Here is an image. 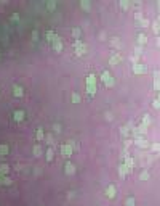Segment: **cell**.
<instances>
[{
    "mask_svg": "<svg viewBox=\"0 0 160 206\" xmlns=\"http://www.w3.org/2000/svg\"><path fill=\"white\" fill-rule=\"evenodd\" d=\"M5 155H8V146L0 145V156H5Z\"/></svg>",
    "mask_w": 160,
    "mask_h": 206,
    "instance_id": "obj_14",
    "label": "cell"
},
{
    "mask_svg": "<svg viewBox=\"0 0 160 206\" xmlns=\"http://www.w3.org/2000/svg\"><path fill=\"white\" fill-rule=\"evenodd\" d=\"M101 81L104 82V85H107V87H112V85H114V79L111 77V74H109L107 71H104V73L101 74Z\"/></svg>",
    "mask_w": 160,
    "mask_h": 206,
    "instance_id": "obj_1",
    "label": "cell"
},
{
    "mask_svg": "<svg viewBox=\"0 0 160 206\" xmlns=\"http://www.w3.org/2000/svg\"><path fill=\"white\" fill-rule=\"evenodd\" d=\"M125 161H127V168H130V169H131V168L134 166V163H133V159H131V158H127Z\"/></svg>",
    "mask_w": 160,
    "mask_h": 206,
    "instance_id": "obj_24",
    "label": "cell"
},
{
    "mask_svg": "<svg viewBox=\"0 0 160 206\" xmlns=\"http://www.w3.org/2000/svg\"><path fill=\"white\" fill-rule=\"evenodd\" d=\"M134 130H136L138 134H146V130H147V126H144V124H143V126H139V127H136Z\"/></svg>",
    "mask_w": 160,
    "mask_h": 206,
    "instance_id": "obj_16",
    "label": "cell"
},
{
    "mask_svg": "<svg viewBox=\"0 0 160 206\" xmlns=\"http://www.w3.org/2000/svg\"><path fill=\"white\" fill-rule=\"evenodd\" d=\"M42 139H43V130L37 129V140H42Z\"/></svg>",
    "mask_w": 160,
    "mask_h": 206,
    "instance_id": "obj_28",
    "label": "cell"
},
{
    "mask_svg": "<svg viewBox=\"0 0 160 206\" xmlns=\"http://www.w3.org/2000/svg\"><path fill=\"white\" fill-rule=\"evenodd\" d=\"M64 169H66V174H74V172H75L74 166H72L70 163H66V166H64Z\"/></svg>",
    "mask_w": 160,
    "mask_h": 206,
    "instance_id": "obj_10",
    "label": "cell"
},
{
    "mask_svg": "<svg viewBox=\"0 0 160 206\" xmlns=\"http://www.w3.org/2000/svg\"><path fill=\"white\" fill-rule=\"evenodd\" d=\"M143 124L144 126H149L150 124V116H149V114H146V116L143 118Z\"/></svg>",
    "mask_w": 160,
    "mask_h": 206,
    "instance_id": "obj_20",
    "label": "cell"
},
{
    "mask_svg": "<svg viewBox=\"0 0 160 206\" xmlns=\"http://www.w3.org/2000/svg\"><path fill=\"white\" fill-rule=\"evenodd\" d=\"M141 26H149V21H147V19H143V21H141Z\"/></svg>",
    "mask_w": 160,
    "mask_h": 206,
    "instance_id": "obj_36",
    "label": "cell"
},
{
    "mask_svg": "<svg viewBox=\"0 0 160 206\" xmlns=\"http://www.w3.org/2000/svg\"><path fill=\"white\" fill-rule=\"evenodd\" d=\"M10 168H8V164H0V174H8Z\"/></svg>",
    "mask_w": 160,
    "mask_h": 206,
    "instance_id": "obj_15",
    "label": "cell"
},
{
    "mask_svg": "<svg viewBox=\"0 0 160 206\" xmlns=\"http://www.w3.org/2000/svg\"><path fill=\"white\" fill-rule=\"evenodd\" d=\"M152 105H154V108H160V100H154Z\"/></svg>",
    "mask_w": 160,
    "mask_h": 206,
    "instance_id": "obj_35",
    "label": "cell"
},
{
    "mask_svg": "<svg viewBox=\"0 0 160 206\" xmlns=\"http://www.w3.org/2000/svg\"><path fill=\"white\" fill-rule=\"evenodd\" d=\"M152 150L154 151H160V145H152Z\"/></svg>",
    "mask_w": 160,
    "mask_h": 206,
    "instance_id": "obj_38",
    "label": "cell"
},
{
    "mask_svg": "<svg viewBox=\"0 0 160 206\" xmlns=\"http://www.w3.org/2000/svg\"><path fill=\"white\" fill-rule=\"evenodd\" d=\"M154 89L155 90H160V79H155L154 81Z\"/></svg>",
    "mask_w": 160,
    "mask_h": 206,
    "instance_id": "obj_29",
    "label": "cell"
},
{
    "mask_svg": "<svg viewBox=\"0 0 160 206\" xmlns=\"http://www.w3.org/2000/svg\"><path fill=\"white\" fill-rule=\"evenodd\" d=\"M13 95H15V97H22V89L19 85H13Z\"/></svg>",
    "mask_w": 160,
    "mask_h": 206,
    "instance_id": "obj_7",
    "label": "cell"
},
{
    "mask_svg": "<svg viewBox=\"0 0 160 206\" xmlns=\"http://www.w3.org/2000/svg\"><path fill=\"white\" fill-rule=\"evenodd\" d=\"M0 182H3L5 185H10V184H11V180L8 179V177H3V176H2V179H0Z\"/></svg>",
    "mask_w": 160,
    "mask_h": 206,
    "instance_id": "obj_27",
    "label": "cell"
},
{
    "mask_svg": "<svg viewBox=\"0 0 160 206\" xmlns=\"http://www.w3.org/2000/svg\"><path fill=\"white\" fill-rule=\"evenodd\" d=\"M95 82H96L95 74H90V76H88V79H86V85H95Z\"/></svg>",
    "mask_w": 160,
    "mask_h": 206,
    "instance_id": "obj_12",
    "label": "cell"
},
{
    "mask_svg": "<svg viewBox=\"0 0 160 206\" xmlns=\"http://www.w3.org/2000/svg\"><path fill=\"white\" fill-rule=\"evenodd\" d=\"M34 155H35V156H40V155H42V148H40L38 145L34 146Z\"/></svg>",
    "mask_w": 160,
    "mask_h": 206,
    "instance_id": "obj_19",
    "label": "cell"
},
{
    "mask_svg": "<svg viewBox=\"0 0 160 206\" xmlns=\"http://www.w3.org/2000/svg\"><path fill=\"white\" fill-rule=\"evenodd\" d=\"M136 143H138V146H141V148H146V146H149V142L146 140V139H143V137H138L136 139Z\"/></svg>",
    "mask_w": 160,
    "mask_h": 206,
    "instance_id": "obj_5",
    "label": "cell"
},
{
    "mask_svg": "<svg viewBox=\"0 0 160 206\" xmlns=\"http://www.w3.org/2000/svg\"><path fill=\"white\" fill-rule=\"evenodd\" d=\"M122 135H128V129L127 127H122Z\"/></svg>",
    "mask_w": 160,
    "mask_h": 206,
    "instance_id": "obj_37",
    "label": "cell"
},
{
    "mask_svg": "<svg viewBox=\"0 0 160 206\" xmlns=\"http://www.w3.org/2000/svg\"><path fill=\"white\" fill-rule=\"evenodd\" d=\"M125 206H134V200L131 198V196H128L127 201H125Z\"/></svg>",
    "mask_w": 160,
    "mask_h": 206,
    "instance_id": "obj_21",
    "label": "cell"
},
{
    "mask_svg": "<svg viewBox=\"0 0 160 206\" xmlns=\"http://www.w3.org/2000/svg\"><path fill=\"white\" fill-rule=\"evenodd\" d=\"M22 118H24V111H21V109L15 111V119L16 121H22Z\"/></svg>",
    "mask_w": 160,
    "mask_h": 206,
    "instance_id": "obj_11",
    "label": "cell"
},
{
    "mask_svg": "<svg viewBox=\"0 0 160 206\" xmlns=\"http://www.w3.org/2000/svg\"><path fill=\"white\" fill-rule=\"evenodd\" d=\"M32 37H34V39L38 37V32H37V31H34V32H32Z\"/></svg>",
    "mask_w": 160,
    "mask_h": 206,
    "instance_id": "obj_39",
    "label": "cell"
},
{
    "mask_svg": "<svg viewBox=\"0 0 160 206\" xmlns=\"http://www.w3.org/2000/svg\"><path fill=\"white\" fill-rule=\"evenodd\" d=\"M61 153H63L64 156H70V155H72V145H69V143H67V145H63L61 146Z\"/></svg>",
    "mask_w": 160,
    "mask_h": 206,
    "instance_id": "obj_2",
    "label": "cell"
},
{
    "mask_svg": "<svg viewBox=\"0 0 160 206\" xmlns=\"http://www.w3.org/2000/svg\"><path fill=\"white\" fill-rule=\"evenodd\" d=\"M120 6H122L123 10H127L128 6H130V3H128V2H120Z\"/></svg>",
    "mask_w": 160,
    "mask_h": 206,
    "instance_id": "obj_30",
    "label": "cell"
},
{
    "mask_svg": "<svg viewBox=\"0 0 160 206\" xmlns=\"http://www.w3.org/2000/svg\"><path fill=\"white\" fill-rule=\"evenodd\" d=\"M152 31H154L155 34H157V32H160V23H159V21L152 23Z\"/></svg>",
    "mask_w": 160,
    "mask_h": 206,
    "instance_id": "obj_17",
    "label": "cell"
},
{
    "mask_svg": "<svg viewBox=\"0 0 160 206\" xmlns=\"http://www.w3.org/2000/svg\"><path fill=\"white\" fill-rule=\"evenodd\" d=\"M72 102H74V103H79L80 102V95H79V93H75V92L72 93Z\"/></svg>",
    "mask_w": 160,
    "mask_h": 206,
    "instance_id": "obj_23",
    "label": "cell"
},
{
    "mask_svg": "<svg viewBox=\"0 0 160 206\" xmlns=\"http://www.w3.org/2000/svg\"><path fill=\"white\" fill-rule=\"evenodd\" d=\"M47 159H48V161H51V159H53V148H48V151H47Z\"/></svg>",
    "mask_w": 160,
    "mask_h": 206,
    "instance_id": "obj_22",
    "label": "cell"
},
{
    "mask_svg": "<svg viewBox=\"0 0 160 206\" xmlns=\"http://www.w3.org/2000/svg\"><path fill=\"white\" fill-rule=\"evenodd\" d=\"M82 6H83L85 10H90V3H88V2H82Z\"/></svg>",
    "mask_w": 160,
    "mask_h": 206,
    "instance_id": "obj_33",
    "label": "cell"
},
{
    "mask_svg": "<svg viewBox=\"0 0 160 206\" xmlns=\"http://www.w3.org/2000/svg\"><path fill=\"white\" fill-rule=\"evenodd\" d=\"M72 34H74V37H79V36H80V29H79V27H75L74 31H72Z\"/></svg>",
    "mask_w": 160,
    "mask_h": 206,
    "instance_id": "obj_31",
    "label": "cell"
},
{
    "mask_svg": "<svg viewBox=\"0 0 160 206\" xmlns=\"http://www.w3.org/2000/svg\"><path fill=\"white\" fill-rule=\"evenodd\" d=\"M118 171H120V176H122V177H125V176H127L128 172H130V171H131V169L130 168H127V166H125V164H122V166H120V168H118Z\"/></svg>",
    "mask_w": 160,
    "mask_h": 206,
    "instance_id": "obj_8",
    "label": "cell"
},
{
    "mask_svg": "<svg viewBox=\"0 0 160 206\" xmlns=\"http://www.w3.org/2000/svg\"><path fill=\"white\" fill-rule=\"evenodd\" d=\"M139 43H146L147 42V37H146V36H144V34H139Z\"/></svg>",
    "mask_w": 160,
    "mask_h": 206,
    "instance_id": "obj_25",
    "label": "cell"
},
{
    "mask_svg": "<svg viewBox=\"0 0 160 206\" xmlns=\"http://www.w3.org/2000/svg\"><path fill=\"white\" fill-rule=\"evenodd\" d=\"M159 100H160V95H159Z\"/></svg>",
    "mask_w": 160,
    "mask_h": 206,
    "instance_id": "obj_40",
    "label": "cell"
},
{
    "mask_svg": "<svg viewBox=\"0 0 160 206\" xmlns=\"http://www.w3.org/2000/svg\"><path fill=\"white\" fill-rule=\"evenodd\" d=\"M85 50H86V47L83 45V43H80L79 40L75 42V52H77V55H83L85 53Z\"/></svg>",
    "mask_w": 160,
    "mask_h": 206,
    "instance_id": "obj_3",
    "label": "cell"
},
{
    "mask_svg": "<svg viewBox=\"0 0 160 206\" xmlns=\"http://www.w3.org/2000/svg\"><path fill=\"white\" fill-rule=\"evenodd\" d=\"M53 48L56 50V52H61V50H63V43H61V40H59L58 37H56V40H54V43H53Z\"/></svg>",
    "mask_w": 160,
    "mask_h": 206,
    "instance_id": "obj_9",
    "label": "cell"
},
{
    "mask_svg": "<svg viewBox=\"0 0 160 206\" xmlns=\"http://www.w3.org/2000/svg\"><path fill=\"white\" fill-rule=\"evenodd\" d=\"M139 179L141 180H147L149 179V172H147V171H143V172L139 174Z\"/></svg>",
    "mask_w": 160,
    "mask_h": 206,
    "instance_id": "obj_18",
    "label": "cell"
},
{
    "mask_svg": "<svg viewBox=\"0 0 160 206\" xmlns=\"http://www.w3.org/2000/svg\"><path fill=\"white\" fill-rule=\"evenodd\" d=\"M47 6L50 8V10H53L54 6H56V3H53V2H48V3H47Z\"/></svg>",
    "mask_w": 160,
    "mask_h": 206,
    "instance_id": "obj_34",
    "label": "cell"
},
{
    "mask_svg": "<svg viewBox=\"0 0 160 206\" xmlns=\"http://www.w3.org/2000/svg\"><path fill=\"white\" fill-rule=\"evenodd\" d=\"M106 195L109 196V198H114V196H115V185H109V187H107Z\"/></svg>",
    "mask_w": 160,
    "mask_h": 206,
    "instance_id": "obj_6",
    "label": "cell"
},
{
    "mask_svg": "<svg viewBox=\"0 0 160 206\" xmlns=\"http://www.w3.org/2000/svg\"><path fill=\"white\" fill-rule=\"evenodd\" d=\"M133 71L136 73V74H143V73H146V66L144 65H134Z\"/></svg>",
    "mask_w": 160,
    "mask_h": 206,
    "instance_id": "obj_4",
    "label": "cell"
},
{
    "mask_svg": "<svg viewBox=\"0 0 160 206\" xmlns=\"http://www.w3.org/2000/svg\"><path fill=\"white\" fill-rule=\"evenodd\" d=\"M120 60H122V56H120V55H114L111 60H109V63H111V65H115V63H118Z\"/></svg>",
    "mask_w": 160,
    "mask_h": 206,
    "instance_id": "obj_13",
    "label": "cell"
},
{
    "mask_svg": "<svg viewBox=\"0 0 160 206\" xmlns=\"http://www.w3.org/2000/svg\"><path fill=\"white\" fill-rule=\"evenodd\" d=\"M53 36H54L53 31H48V32H47V39H48V40H51V39H53Z\"/></svg>",
    "mask_w": 160,
    "mask_h": 206,
    "instance_id": "obj_32",
    "label": "cell"
},
{
    "mask_svg": "<svg viewBox=\"0 0 160 206\" xmlns=\"http://www.w3.org/2000/svg\"><path fill=\"white\" fill-rule=\"evenodd\" d=\"M86 90H88V93L91 95V93L96 92V87H95V85H86Z\"/></svg>",
    "mask_w": 160,
    "mask_h": 206,
    "instance_id": "obj_26",
    "label": "cell"
}]
</instances>
